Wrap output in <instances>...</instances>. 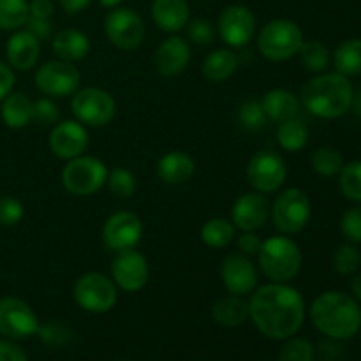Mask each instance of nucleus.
Segmentation results:
<instances>
[{
  "label": "nucleus",
  "instance_id": "45",
  "mask_svg": "<svg viewBox=\"0 0 361 361\" xmlns=\"http://www.w3.org/2000/svg\"><path fill=\"white\" fill-rule=\"evenodd\" d=\"M261 245H263V240H261V236L256 231H242V235L236 238L238 252L245 254V256H257Z\"/></svg>",
  "mask_w": 361,
  "mask_h": 361
},
{
  "label": "nucleus",
  "instance_id": "41",
  "mask_svg": "<svg viewBox=\"0 0 361 361\" xmlns=\"http://www.w3.org/2000/svg\"><path fill=\"white\" fill-rule=\"evenodd\" d=\"M187 30V39L190 42L197 46H208L215 41L217 37V28L214 27L210 20H204V18H194L189 20L185 27Z\"/></svg>",
  "mask_w": 361,
  "mask_h": 361
},
{
  "label": "nucleus",
  "instance_id": "43",
  "mask_svg": "<svg viewBox=\"0 0 361 361\" xmlns=\"http://www.w3.org/2000/svg\"><path fill=\"white\" fill-rule=\"evenodd\" d=\"M25 217V207L18 197L0 196V226L13 228L18 226Z\"/></svg>",
  "mask_w": 361,
  "mask_h": 361
},
{
  "label": "nucleus",
  "instance_id": "3",
  "mask_svg": "<svg viewBox=\"0 0 361 361\" xmlns=\"http://www.w3.org/2000/svg\"><path fill=\"white\" fill-rule=\"evenodd\" d=\"M355 90L349 78L338 73H321L302 88L300 104L317 118L334 120L351 109Z\"/></svg>",
  "mask_w": 361,
  "mask_h": 361
},
{
  "label": "nucleus",
  "instance_id": "26",
  "mask_svg": "<svg viewBox=\"0 0 361 361\" xmlns=\"http://www.w3.org/2000/svg\"><path fill=\"white\" fill-rule=\"evenodd\" d=\"M238 71V56L231 48L214 49L204 56L201 63V73L212 83H224L231 80Z\"/></svg>",
  "mask_w": 361,
  "mask_h": 361
},
{
  "label": "nucleus",
  "instance_id": "10",
  "mask_svg": "<svg viewBox=\"0 0 361 361\" xmlns=\"http://www.w3.org/2000/svg\"><path fill=\"white\" fill-rule=\"evenodd\" d=\"M104 35L115 48L133 51L140 48L147 35L145 21L130 7H115L104 16Z\"/></svg>",
  "mask_w": 361,
  "mask_h": 361
},
{
  "label": "nucleus",
  "instance_id": "27",
  "mask_svg": "<svg viewBox=\"0 0 361 361\" xmlns=\"http://www.w3.org/2000/svg\"><path fill=\"white\" fill-rule=\"evenodd\" d=\"M212 317L219 326L236 328L249 319V302L245 296L226 295L219 298L212 307Z\"/></svg>",
  "mask_w": 361,
  "mask_h": 361
},
{
  "label": "nucleus",
  "instance_id": "47",
  "mask_svg": "<svg viewBox=\"0 0 361 361\" xmlns=\"http://www.w3.org/2000/svg\"><path fill=\"white\" fill-rule=\"evenodd\" d=\"M0 361H28L27 353L14 341L0 338Z\"/></svg>",
  "mask_w": 361,
  "mask_h": 361
},
{
  "label": "nucleus",
  "instance_id": "40",
  "mask_svg": "<svg viewBox=\"0 0 361 361\" xmlns=\"http://www.w3.org/2000/svg\"><path fill=\"white\" fill-rule=\"evenodd\" d=\"M267 115L263 111V106L256 99H249V101L243 102L238 109V122L240 126L245 130H256L263 129L264 123H267Z\"/></svg>",
  "mask_w": 361,
  "mask_h": 361
},
{
  "label": "nucleus",
  "instance_id": "25",
  "mask_svg": "<svg viewBox=\"0 0 361 361\" xmlns=\"http://www.w3.org/2000/svg\"><path fill=\"white\" fill-rule=\"evenodd\" d=\"M261 106L268 120L274 122H286L289 118H295L300 113V101L293 92L286 88H271L261 97Z\"/></svg>",
  "mask_w": 361,
  "mask_h": 361
},
{
  "label": "nucleus",
  "instance_id": "33",
  "mask_svg": "<svg viewBox=\"0 0 361 361\" xmlns=\"http://www.w3.org/2000/svg\"><path fill=\"white\" fill-rule=\"evenodd\" d=\"M298 56L302 66L305 67V71H309L312 74L324 73L330 67L331 62L330 49L319 41H303Z\"/></svg>",
  "mask_w": 361,
  "mask_h": 361
},
{
  "label": "nucleus",
  "instance_id": "35",
  "mask_svg": "<svg viewBox=\"0 0 361 361\" xmlns=\"http://www.w3.org/2000/svg\"><path fill=\"white\" fill-rule=\"evenodd\" d=\"M106 185H108L109 192L118 200H130L137 190L136 176L123 166H115L113 169H109Z\"/></svg>",
  "mask_w": 361,
  "mask_h": 361
},
{
  "label": "nucleus",
  "instance_id": "44",
  "mask_svg": "<svg viewBox=\"0 0 361 361\" xmlns=\"http://www.w3.org/2000/svg\"><path fill=\"white\" fill-rule=\"evenodd\" d=\"M341 231L349 243L358 245L361 243V204L356 203L355 207L344 212L341 219Z\"/></svg>",
  "mask_w": 361,
  "mask_h": 361
},
{
  "label": "nucleus",
  "instance_id": "38",
  "mask_svg": "<svg viewBox=\"0 0 361 361\" xmlns=\"http://www.w3.org/2000/svg\"><path fill=\"white\" fill-rule=\"evenodd\" d=\"M361 267V252L355 243H342L334 254V268L338 275L351 277Z\"/></svg>",
  "mask_w": 361,
  "mask_h": 361
},
{
  "label": "nucleus",
  "instance_id": "52",
  "mask_svg": "<svg viewBox=\"0 0 361 361\" xmlns=\"http://www.w3.org/2000/svg\"><path fill=\"white\" fill-rule=\"evenodd\" d=\"M122 2L123 0H99V4H101L102 7H106V9H115V7H118Z\"/></svg>",
  "mask_w": 361,
  "mask_h": 361
},
{
  "label": "nucleus",
  "instance_id": "53",
  "mask_svg": "<svg viewBox=\"0 0 361 361\" xmlns=\"http://www.w3.org/2000/svg\"><path fill=\"white\" fill-rule=\"evenodd\" d=\"M351 108H355L356 115H360V116H361V94L356 95V97H353V104H351Z\"/></svg>",
  "mask_w": 361,
  "mask_h": 361
},
{
  "label": "nucleus",
  "instance_id": "8",
  "mask_svg": "<svg viewBox=\"0 0 361 361\" xmlns=\"http://www.w3.org/2000/svg\"><path fill=\"white\" fill-rule=\"evenodd\" d=\"M71 111L74 120L83 123L85 127L101 129L109 126L115 118L116 101L104 88L83 87L71 95Z\"/></svg>",
  "mask_w": 361,
  "mask_h": 361
},
{
  "label": "nucleus",
  "instance_id": "2",
  "mask_svg": "<svg viewBox=\"0 0 361 361\" xmlns=\"http://www.w3.org/2000/svg\"><path fill=\"white\" fill-rule=\"evenodd\" d=\"M314 326L334 341L353 338L361 328V307L355 296L342 291L321 293L309 309Z\"/></svg>",
  "mask_w": 361,
  "mask_h": 361
},
{
  "label": "nucleus",
  "instance_id": "14",
  "mask_svg": "<svg viewBox=\"0 0 361 361\" xmlns=\"http://www.w3.org/2000/svg\"><path fill=\"white\" fill-rule=\"evenodd\" d=\"M143 236V221L137 214L120 210L109 215L102 226V243L111 252L134 249Z\"/></svg>",
  "mask_w": 361,
  "mask_h": 361
},
{
  "label": "nucleus",
  "instance_id": "13",
  "mask_svg": "<svg viewBox=\"0 0 361 361\" xmlns=\"http://www.w3.org/2000/svg\"><path fill=\"white\" fill-rule=\"evenodd\" d=\"M37 316L25 300L16 296L0 298V335L4 338L23 341L32 335H37Z\"/></svg>",
  "mask_w": 361,
  "mask_h": 361
},
{
  "label": "nucleus",
  "instance_id": "1",
  "mask_svg": "<svg viewBox=\"0 0 361 361\" xmlns=\"http://www.w3.org/2000/svg\"><path fill=\"white\" fill-rule=\"evenodd\" d=\"M305 316V300L289 282H268L250 295L249 317L257 331L271 341L295 337Z\"/></svg>",
  "mask_w": 361,
  "mask_h": 361
},
{
  "label": "nucleus",
  "instance_id": "20",
  "mask_svg": "<svg viewBox=\"0 0 361 361\" xmlns=\"http://www.w3.org/2000/svg\"><path fill=\"white\" fill-rule=\"evenodd\" d=\"M190 44L180 35H171L157 46L154 55V66L164 78L180 76L190 63Z\"/></svg>",
  "mask_w": 361,
  "mask_h": 361
},
{
  "label": "nucleus",
  "instance_id": "30",
  "mask_svg": "<svg viewBox=\"0 0 361 361\" xmlns=\"http://www.w3.org/2000/svg\"><path fill=\"white\" fill-rule=\"evenodd\" d=\"M334 63L338 74L349 78L361 74V39H348L334 51Z\"/></svg>",
  "mask_w": 361,
  "mask_h": 361
},
{
  "label": "nucleus",
  "instance_id": "31",
  "mask_svg": "<svg viewBox=\"0 0 361 361\" xmlns=\"http://www.w3.org/2000/svg\"><path fill=\"white\" fill-rule=\"evenodd\" d=\"M236 238V228L229 219H208L201 228V242L210 249H224Z\"/></svg>",
  "mask_w": 361,
  "mask_h": 361
},
{
  "label": "nucleus",
  "instance_id": "22",
  "mask_svg": "<svg viewBox=\"0 0 361 361\" xmlns=\"http://www.w3.org/2000/svg\"><path fill=\"white\" fill-rule=\"evenodd\" d=\"M150 13L159 30L173 35L183 30L190 20V7L187 0H154Z\"/></svg>",
  "mask_w": 361,
  "mask_h": 361
},
{
  "label": "nucleus",
  "instance_id": "51",
  "mask_svg": "<svg viewBox=\"0 0 361 361\" xmlns=\"http://www.w3.org/2000/svg\"><path fill=\"white\" fill-rule=\"evenodd\" d=\"M351 293H353V296L356 298V302L361 303V271L360 274H355V277H353Z\"/></svg>",
  "mask_w": 361,
  "mask_h": 361
},
{
  "label": "nucleus",
  "instance_id": "7",
  "mask_svg": "<svg viewBox=\"0 0 361 361\" xmlns=\"http://www.w3.org/2000/svg\"><path fill=\"white\" fill-rule=\"evenodd\" d=\"M108 166L94 155H80L67 161L60 173L63 189L78 197L94 196L106 185L108 180Z\"/></svg>",
  "mask_w": 361,
  "mask_h": 361
},
{
  "label": "nucleus",
  "instance_id": "50",
  "mask_svg": "<svg viewBox=\"0 0 361 361\" xmlns=\"http://www.w3.org/2000/svg\"><path fill=\"white\" fill-rule=\"evenodd\" d=\"M94 0H59L60 7L66 11L67 14H78L81 11L87 9Z\"/></svg>",
  "mask_w": 361,
  "mask_h": 361
},
{
  "label": "nucleus",
  "instance_id": "46",
  "mask_svg": "<svg viewBox=\"0 0 361 361\" xmlns=\"http://www.w3.org/2000/svg\"><path fill=\"white\" fill-rule=\"evenodd\" d=\"M32 35L39 39V41H46V39H51L53 34V25L51 20H41V18H30L28 16L25 27Z\"/></svg>",
  "mask_w": 361,
  "mask_h": 361
},
{
  "label": "nucleus",
  "instance_id": "12",
  "mask_svg": "<svg viewBox=\"0 0 361 361\" xmlns=\"http://www.w3.org/2000/svg\"><path fill=\"white\" fill-rule=\"evenodd\" d=\"M35 87L51 99L71 97L81 88V73L76 63L66 60H49L35 71Z\"/></svg>",
  "mask_w": 361,
  "mask_h": 361
},
{
  "label": "nucleus",
  "instance_id": "21",
  "mask_svg": "<svg viewBox=\"0 0 361 361\" xmlns=\"http://www.w3.org/2000/svg\"><path fill=\"white\" fill-rule=\"evenodd\" d=\"M41 56V41L32 35L27 28H20L11 34L6 42V59L7 63L14 71H32L39 62Z\"/></svg>",
  "mask_w": 361,
  "mask_h": 361
},
{
  "label": "nucleus",
  "instance_id": "37",
  "mask_svg": "<svg viewBox=\"0 0 361 361\" xmlns=\"http://www.w3.org/2000/svg\"><path fill=\"white\" fill-rule=\"evenodd\" d=\"M338 185L348 200L361 204V161L344 164L338 173Z\"/></svg>",
  "mask_w": 361,
  "mask_h": 361
},
{
  "label": "nucleus",
  "instance_id": "48",
  "mask_svg": "<svg viewBox=\"0 0 361 361\" xmlns=\"http://www.w3.org/2000/svg\"><path fill=\"white\" fill-rule=\"evenodd\" d=\"M14 81V69L7 62H0V102L13 92Z\"/></svg>",
  "mask_w": 361,
  "mask_h": 361
},
{
  "label": "nucleus",
  "instance_id": "23",
  "mask_svg": "<svg viewBox=\"0 0 361 361\" xmlns=\"http://www.w3.org/2000/svg\"><path fill=\"white\" fill-rule=\"evenodd\" d=\"M196 173V162L187 152L171 150L157 162V176L168 185H183Z\"/></svg>",
  "mask_w": 361,
  "mask_h": 361
},
{
  "label": "nucleus",
  "instance_id": "11",
  "mask_svg": "<svg viewBox=\"0 0 361 361\" xmlns=\"http://www.w3.org/2000/svg\"><path fill=\"white\" fill-rule=\"evenodd\" d=\"M247 182L252 190L261 194H275L284 187L288 166L284 157L274 150H259L247 162Z\"/></svg>",
  "mask_w": 361,
  "mask_h": 361
},
{
  "label": "nucleus",
  "instance_id": "5",
  "mask_svg": "<svg viewBox=\"0 0 361 361\" xmlns=\"http://www.w3.org/2000/svg\"><path fill=\"white\" fill-rule=\"evenodd\" d=\"M303 32L288 18H277L264 25L257 34V49L270 62H286L298 55L303 44Z\"/></svg>",
  "mask_w": 361,
  "mask_h": 361
},
{
  "label": "nucleus",
  "instance_id": "6",
  "mask_svg": "<svg viewBox=\"0 0 361 361\" xmlns=\"http://www.w3.org/2000/svg\"><path fill=\"white\" fill-rule=\"evenodd\" d=\"M312 215V203L309 194L298 187L279 190L270 204V219L281 235H296L309 226Z\"/></svg>",
  "mask_w": 361,
  "mask_h": 361
},
{
  "label": "nucleus",
  "instance_id": "24",
  "mask_svg": "<svg viewBox=\"0 0 361 361\" xmlns=\"http://www.w3.org/2000/svg\"><path fill=\"white\" fill-rule=\"evenodd\" d=\"M51 48L56 59L76 63L87 59L92 44L85 32L78 30V28H63L53 35Z\"/></svg>",
  "mask_w": 361,
  "mask_h": 361
},
{
  "label": "nucleus",
  "instance_id": "9",
  "mask_svg": "<svg viewBox=\"0 0 361 361\" xmlns=\"http://www.w3.org/2000/svg\"><path fill=\"white\" fill-rule=\"evenodd\" d=\"M73 296L80 309L90 314H106L116 305L118 288L102 271H87L74 282Z\"/></svg>",
  "mask_w": 361,
  "mask_h": 361
},
{
  "label": "nucleus",
  "instance_id": "28",
  "mask_svg": "<svg viewBox=\"0 0 361 361\" xmlns=\"http://www.w3.org/2000/svg\"><path fill=\"white\" fill-rule=\"evenodd\" d=\"M0 104V116L9 129H23L32 122L34 101L25 92L13 90Z\"/></svg>",
  "mask_w": 361,
  "mask_h": 361
},
{
  "label": "nucleus",
  "instance_id": "18",
  "mask_svg": "<svg viewBox=\"0 0 361 361\" xmlns=\"http://www.w3.org/2000/svg\"><path fill=\"white\" fill-rule=\"evenodd\" d=\"M88 143H90V137H88L87 127L78 120H60L49 130V152L66 162L83 155Z\"/></svg>",
  "mask_w": 361,
  "mask_h": 361
},
{
  "label": "nucleus",
  "instance_id": "49",
  "mask_svg": "<svg viewBox=\"0 0 361 361\" xmlns=\"http://www.w3.org/2000/svg\"><path fill=\"white\" fill-rule=\"evenodd\" d=\"M55 13L53 0H32L28 2V16L41 18V20H51Z\"/></svg>",
  "mask_w": 361,
  "mask_h": 361
},
{
  "label": "nucleus",
  "instance_id": "34",
  "mask_svg": "<svg viewBox=\"0 0 361 361\" xmlns=\"http://www.w3.org/2000/svg\"><path fill=\"white\" fill-rule=\"evenodd\" d=\"M27 20L28 0H0V30H20Z\"/></svg>",
  "mask_w": 361,
  "mask_h": 361
},
{
  "label": "nucleus",
  "instance_id": "32",
  "mask_svg": "<svg viewBox=\"0 0 361 361\" xmlns=\"http://www.w3.org/2000/svg\"><path fill=\"white\" fill-rule=\"evenodd\" d=\"M37 335L46 348L55 349V351L69 348L76 341V334L73 328L62 321H49V323L39 324Z\"/></svg>",
  "mask_w": 361,
  "mask_h": 361
},
{
  "label": "nucleus",
  "instance_id": "39",
  "mask_svg": "<svg viewBox=\"0 0 361 361\" xmlns=\"http://www.w3.org/2000/svg\"><path fill=\"white\" fill-rule=\"evenodd\" d=\"M312 342L302 337H289L279 351L277 361H314Z\"/></svg>",
  "mask_w": 361,
  "mask_h": 361
},
{
  "label": "nucleus",
  "instance_id": "17",
  "mask_svg": "<svg viewBox=\"0 0 361 361\" xmlns=\"http://www.w3.org/2000/svg\"><path fill=\"white\" fill-rule=\"evenodd\" d=\"M221 279L228 293L236 296H249L257 288L259 270L250 256L231 252L222 259Z\"/></svg>",
  "mask_w": 361,
  "mask_h": 361
},
{
  "label": "nucleus",
  "instance_id": "36",
  "mask_svg": "<svg viewBox=\"0 0 361 361\" xmlns=\"http://www.w3.org/2000/svg\"><path fill=\"white\" fill-rule=\"evenodd\" d=\"M310 164H312V169L317 175L330 178V176L338 175L341 169L344 168V157L335 148L323 147L314 152L312 159H310Z\"/></svg>",
  "mask_w": 361,
  "mask_h": 361
},
{
  "label": "nucleus",
  "instance_id": "16",
  "mask_svg": "<svg viewBox=\"0 0 361 361\" xmlns=\"http://www.w3.org/2000/svg\"><path fill=\"white\" fill-rule=\"evenodd\" d=\"M111 279L122 291H141L150 281V264L145 254H141L136 247L116 252L111 263Z\"/></svg>",
  "mask_w": 361,
  "mask_h": 361
},
{
  "label": "nucleus",
  "instance_id": "4",
  "mask_svg": "<svg viewBox=\"0 0 361 361\" xmlns=\"http://www.w3.org/2000/svg\"><path fill=\"white\" fill-rule=\"evenodd\" d=\"M302 263L303 254L298 243L281 233L263 240L257 252V267L270 282H291L298 277Z\"/></svg>",
  "mask_w": 361,
  "mask_h": 361
},
{
  "label": "nucleus",
  "instance_id": "29",
  "mask_svg": "<svg viewBox=\"0 0 361 361\" xmlns=\"http://www.w3.org/2000/svg\"><path fill=\"white\" fill-rule=\"evenodd\" d=\"M310 130L302 118L295 116L281 122L277 129V143L286 152H300L309 145Z\"/></svg>",
  "mask_w": 361,
  "mask_h": 361
},
{
  "label": "nucleus",
  "instance_id": "42",
  "mask_svg": "<svg viewBox=\"0 0 361 361\" xmlns=\"http://www.w3.org/2000/svg\"><path fill=\"white\" fill-rule=\"evenodd\" d=\"M32 122L42 127H53L60 122V109L51 97H41L32 106Z\"/></svg>",
  "mask_w": 361,
  "mask_h": 361
},
{
  "label": "nucleus",
  "instance_id": "54",
  "mask_svg": "<svg viewBox=\"0 0 361 361\" xmlns=\"http://www.w3.org/2000/svg\"><path fill=\"white\" fill-rule=\"evenodd\" d=\"M360 331H361V328H360Z\"/></svg>",
  "mask_w": 361,
  "mask_h": 361
},
{
  "label": "nucleus",
  "instance_id": "19",
  "mask_svg": "<svg viewBox=\"0 0 361 361\" xmlns=\"http://www.w3.org/2000/svg\"><path fill=\"white\" fill-rule=\"evenodd\" d=\"M270 204L267 194L250 190L236 197L229 221L240 231H257L270 219Z\"/></svg>",
  "mask_w": 361,
  "mask_h": 361
},
{
  "label": "nucleus",
  "instance_id": "15",
  "mask_svg": "<svg viewBox=\"0 0 361 361\" xmlns=\"http://www.w3.org/2000/svg\"><path fill=\"white\" fill-rule=\"evenodd\" d=\"M217 34L228 48H245L256 34V16L243 4H231L219 16Z\"/></svg>",
  "mask_w": 361,
  "mask_h": 361
}]
</instances>
